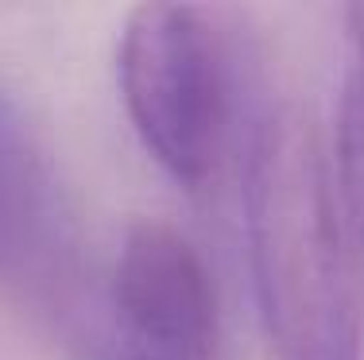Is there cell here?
<instances>
[{
  "label": "cell",
  "instance_id": "1",
  "mask_svg": "<svg viewBox=\"0 0 364 360\" xmlns=\"http://www.w3.org/2000/svg\"><path fill=\"white\" fill-rule=\"evenodd\" d=\"M240 182L256 302L275 360H360L364 271L310 113L240 74Z\"/></svg>",
  "mask_w": 364,
  "mask_h": 360
},
{
  "label": "cell",
  "instance_id": "2",
  "mask_svg": "<svg viewBox=\"0 0 364 360\" xmlns=\"http://www.w3.org/2000/svg\"><path fill=\"white\" fill-rule=\"evenodd\" d=\"M120 89L144 148L205 194L240 132V47L194 4H140L120 36Z\"/></svg>",
  "mask_w": 364,
  "mask_h": 360
},
{
  "label": "cell",
  "instance_id": "3",
  "mask_svg": "<svg viewBox=\"0 0 364 360\" xmlns=\"http://www.w3.org/2000/svg\"><path fill=\"white\" fill-rule=\"evenodd\" d=\"M0 276L74 353L109 337L93 244L77 198L28 109L0 85Z\"/></svg>",
  "mask_w": 364,
  "mask_h": 360
},
{
  "label": "cell",
  "instance_id": "4",
  "mask_svg": "<svg viewBox=\"0 0 364 360\" xmlns=\"http://www.w3.org/2000/svg\"><path fill=\"white\" fill-rule=\"evenodd\" d=\"M112 310L155 360H213L218 295L198 248L167 221H132L112 271Z\"/></svg>",
  "mask_w": 364,
  "mask_h": 360
},
{
  "label": "cell",
  "instance_id": "5",
  "mask_svg": "<svg viewBox=\"0 0 364 360\" xmlns=\"http://www.w3.org/2000/svg\"><path fill=\"white\" fill-rule=\"evenodd\" d=\"M349 28V74L337 109V140H333V198L341 213L345 236L353 244L360 271H364V4L345 8Z\"/></svg>",
  "mask_w": 364,
  "mask_h": 360
}]
</instances>
